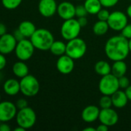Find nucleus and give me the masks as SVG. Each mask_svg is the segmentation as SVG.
<instances>
[{
	"label": "nucleus",
	"instance_id": "1",
	"mask_svg": "<svg viewBox=\"0 0 131 131\" xmlns=\"http://www.w3.org/2000/svg\"><path fill=\"white\" fill-rule=\"evenodd\" d=\"M104 50L107 57L113 61L125 60L130 53L129 40L122 35L113 36L107 41Z\"/></svg>",
	"mask_w": 131,
	"mask_h": 131
},
{
	"label": "nucleus",
	"instance_id": "2",
	"mask_svg": "<svg viewBox=\"0 0 131 131\" xmlns=\"http://www.w3.org/2000/svg\"><path fill=\"white\" fill-rule=\"evenodd\" d=\"M30 41L35 48L40 51H47L49 50L53 43L54 37L50 31L46 28H39L31 36Z\"/></svg>",
	"mask_w": 131,
	"mask_h": 131
},
{
	"label": "nucleus",
	"instance_id": "3",
	"mask_svg": "<svg viewBox=\"0 0 131 131\" xmlns=\"http://www.w3.org/2000/svg\"><path fill=\"white\" fill-rule=\"evenodd\" d=\"M86 49L87 46L85 41L77 37L68 41L66 44V54L74 60H78L85 55Z\"/></svg>",
	"mask_w": 131,
	"mask_h": 131
},
{
	"label": "nucleus",
	"instance_id": "4",
	"mask_svg": "<svg viewBox=\"0 0 131 131\" xmlns=\"http://www.w3.org/2000/svg\"><path fill=\"white\" fill-rule=\"evenodd\" d=\"M120 89L118 78L112 73L102 76L99 82V91L103 95L111 96Z\"/></svg>",
	"mask_w": 131,
	"mask_h": 131
},
{
	"label": "nucleus",
	"instance_id": "5",
	"mask_svg": "<svg viewBox=\"0 0 131 131\" xmlns=\"http://www.w3.org/2000/svg\"><path fill=\"white\" fill-rule=\"evenodd\" d=\"M20 82V91L23 95L26 97L36 96L40 88L39 82L36 78L32 74H28L25 77L21 78Z\"/></svg>",
	"mask_w": 131,
	"mask_h": 131
},
{
	"label": "nucleus",
	"instance_id": "6",
	"mask_svg": "<svg viewBox=\"0 0 131 131\" xmlns=\"http://www.w3.org/2000/svg\"><path fill=\"white\" fill-rule=\"evenodd\" d=\"M36 122V114L34 110L29 107L19 110L16 114V123L18 126L24 129L32 128Z\"/></svg>",
	"mask_w": 131,
	"mask_h": 131
},
{
	"label": "nucleus",
	"instance_id": "7",
	"mask_svg": "<svg viewBox=\"0 0 131 131\" xmlns=\"http://www.w3.org/2000/svg\"><path fill=\"white\" fill-rule=\"evenodd\" d=\"M81 28L82 27L79 24L77 19H74L73 18L64 21L60 28V33L65 40L69 41L79 36Z\"/></svg>",
	"mask_w": 131,
	"mask_h": 131
},
{
	"label": "nucleus",
	"instance_id": "8",
	"mask_svg": "<svg viewBox=\"0 0 131 131\" xmlns=\"http://www.w3.org/2000/svg\"><path fill=\"white\" fill-rule=\"evenodd\" d=\"M34 51L35 47L32 45V41L30 40L24 38L17 42L15 53L19 60L25 61L29 60L32 57Z\"/></svg>",
	"mask_w": 131,
	"mask_h": 131
},
{
	"label": "nucleus",
	"instance_id": "9",
	"mask_svg": "<svg viewBox=\"0 0 131 131\" xmlns=\"http://www.w3.org/2000/svg\"><path fill=\"white\" fill-rule=\"evenodd\" d=\"M107 23L112 30L116 31H122L128 24L127 15L121 11H114L110 13Z\"/></svg>",
	"mask_w": 131,
	"mask_h": 131
},
{
	"label": "nucleus",
	"instance_id": "10",
	"mask_svg": "<svg viewBox=\"0 0 131 131\" xmlns=\"http://www.w3.org/2000/svg\"><path fill=\"white\" fill-rule=\"evenodd\" d=\"M17 107L10 101L0 102V122H8L17 114Z\"/></svg>",
	"mask_w": 131,
	"mask_h": 131
},
{
	"label": "nucleus",
	"instance_id": "11",
	"mask_svg": "<svg viewBox=\"0 0 131 131\" xmlns=\"http://www.w3.org/2000/svg\"><path fill=\"white\" fill-rule=\"evenodd\" d=\"M101 124H103L109 127L116 125L119 121V116L117 111L111 107L101 109L98 119Z\"/></svg>",
	"mask_w": 131,
	"mask_h": 131
},
{
	"label": "nucleus",
	"instance_id": "12",
	"mask_svg": "<svg viewBox=\"0 0 131 131\" xmlns=\"http://www.w3.org/2000/svg\"><path fill=\"white\" fill-rule=\"evenodd\" d=\"M17 40L13 35L5 33L0 36V53L3 54H8L15 51Z\"/></svg>",
	"mask_w": 131,
	"mask_h": 131
},
{
	"label": "nucleus",
	"instance_id": "13",
	"mask_svg": "<svg viewBox=\"0 0 131 131\" xmlns=\"http://www.w3.org/2000/svg\"><path fill=\"white\" fill-rule=\"evenodd\" d=\"M75 67L74 59L66 54L59 56L56 61V68L58 71L63 74H70Z\"/></svg>",
	"mask_w": 131,
	"mask_h": 131
},
{
	"label": "nucleus",
	"instance_id": "14",
	"mask_svg": "<svg viewBox=\"0 0 131 131\" xmlns=\"http://www.w3.org/2000/svg\"><path fill=\"white\" fill-rule=\"evenodd\" d=\"M57 4L55 0H40L38 9L41 15L46 18L53 16L57 12Z\"/></svg>",
	"mask_w": 131,
	"mask_h": 131
},
{
	"label": "nucleus",
	"instance_id": "15",
	"mask_svg": "<svg viewBox=\"0 0 131 131\" xmlns=\"http://www.w3.org/2000/svg\"><path fill=\"white\" fill-rule=\"evenodd\" d=\"M57 14L63 20L73 18L76 16V7L69 2H63L57 7Z\"/></svg>",
	"mask_w": 131,
	"mask_h": 131
},
{
	"label": "nucleus",
	"instance_id": "16",
	"mask_svg": "<svg viewBox=\"0 0 131 131\" xmlns=\"http://www.w3.org/2000/svg\"><path fill=\"white\" fill-rule=\"evenodd\" d=\"M100 110L95 105H89L86 107L81 114L82 119L86 123H93L99 119Z\"/></svg>",
	"mask_w": 131,
	"mask_h": 131
},
{
	"label": "nucleus",
	"instance_id": "17",
	"mask_svg": "<svg viewBox=\"0 0 131 131\" xmlns=\"http://www.w3.org/2000/svg\"><path fill=\"white\" fill-rule=\"evenodd\" d=\"M111 98H112L113 106L118 109H121L126 107L129 101L125 91H121L120 89L111 95Z\"/></svg>",
	"mask_w": 131,
	"mask_h": 131
},
{
	"label": "nucleus",
	"instance_id": "18",
	"mask_svg": "<svg viewBox=\"0 0 131 131\" xmlns=\"http://www.w3.org/2000/svg\"><path fill=\"white\" fill-rule=\"evenodd\" d=\"M3 89L6 94L15 96L20 91V82L13 78L8 79L4 83Z\"/></svg>",
	"mask_w": 131,
	"mask_h": 131
},
{
	"label": "nucleus",
	"instance_id": "19",
	"mask_svg": "<svg viewBox=\"0 0 131 131\" xmlns=\"http://www.w3.org/2000/svg\"><path fill=\"white\" fill-rule=\"evenodd\" d=\"M127 71V65L125 63L124 60L113 61V65L111 66V73L117 78H120L124 76Z\"/></svg>",
	"mask_w": 131,
	"mask_h": 131
},
{
	"label": "nucleus",
	"instance_id": "20",
	"mask_svg": "<svg viewBox=\"0 0 131 131\" xmlns=\"http://www.w3.org/2000/svg\"><path fill=\"white\" fill-rule=\"evenodd\" d=\"M18 29L21 31V33L26 38H31V36L36 31V25L32 21H23L19 24Z\"/></svg>",
	"mask_w": 131,
	"mask_h": 131
},
{
	"label": "nucleus",
	"instance_id": "21",
	"mask_svg": "<svg viewBox=\"0 0 131 131\" xmlns=\"http://www.w3.org/2000/svg\"><path fill=\"white\" fill-rule=\"evenodd\" d=\"M13 74L20 78H22L29 74V68L23 61H20L15 62L12 66Z\"/></svg>",
	"mask_w": 131,
	"mask_h": 131
},
{
	"label": "nucleus",
	"instance_id": "22",
	"mask_svg": "<svg viewBox=\"0 0 131 131\" xmlns=\"http://www.w3.org/2000/svg\"><path fill=\"white\" fill-rule=\"evenodd\" d=\"M95 71L100 76H104L111 73V66L106 61H99L95 64Z\"/></svg>",
	"mask_w": 131,
	"mask_h": 131
},
{
	"label": "nucleus",
	"instance_id": "23",
	"mask_svg": "<svg viewBox=\"0 0 131 131\" xmlns=\"http://www.w3.org/2000/svg\"><path fill=\"white\" fill-rule=\"evenodd\" d=\"M84 6L90 15H97L103 7L100 0H85Z\"/></svg>",
	"mask_w": 131,
	"mask_h": 131
},
{
	"label": "nucleus",
	"instance_id": "24",
	"mask_svg": "<svg viewBox=\"0 0 131 131\" xmlns=\"http://www.w3.org/2000/svg\"><path fill=\"white\" fill-rule=\"evenodd\" d=\"M66 50V44H65L62 41H54L49 48V51L53 54L59 57L63 54H65Z\"/></svg>",
	"mask_w": 131,
	"mask_h": 131
},
{
	"label": "nucleus",
	"instance_id": "25",
	"mask_svg": "<svg viewBox=\"0 0 131 131\" xmlns=\"http://www.w3.org/2000/svg\"><path fill=\"white\" fill-rule=\"evenodd\" d=\"M109 28L110 27L107 21L99 20L94 24L93 27V31L95 35L101 36V35H104L108 31Z\"/></svg>",
	"mask_w": 131,
	"mask_h": 131
},
{
	"label": "nucleus",
	"instance_id": "26",
	"mask_svg": "<svg viewBox=\"0 0 131 131\" xmlns=\"http://www.w3.org/2000/svg\"><path fill=\"white\" fill-rule=\"evenodd\" d=\"M22 0H2V5L9 10L15 9L22 3Z\"/></svg>",
	"mask_w": 131,
	"mask_h": 131
},
{
	"label": "nucleus",
	"instance_id": "27",
	"mask_svg": "<svg viewBox=\"0 0 131 131\" xmlns=\"http://www.w3.org/2000/svg\"><path fill=\"white\" fill-rule=\"evenodd\" d=\"M99 105L101 109L110 108L113 106L111 96L109 95H103L99 101Z\"/></svg>",
	"mask_w": 131,
	"mask_h": 131
},
{
	"label": "nucleus",
	"instance_id": "28",
	"mask_svg": "<svg viewBox=\"0 0 131 131\" xmlns=\"http://www.w3.org/2000/svg\"><path fill=\"white\" fill-rule=\"evenodd\" d=\"M110 12L106 9V8H101L98 13L97 14V18L100 21H107L109 17H110Z\"/></svg>",
	"mask_w": 131,
	"mask_h": 131
},
{
	"label": "nucleus",
	"instance_id": "29",
	"mask_svg": "<svg viewBox=\"0 0 131 131\" xmlns=\"http://www.w3.org/2000/svg\"><path fill=\"white\" fill-rule=\"evenodd\" d=\"M88 12L84 6L82 5H79L77 6H76V16H77L78 18L80 17H86Z\"/></svg>",
	"mask_w": 131,
	"mask_h": 131
},
{
	"label": "nucleus",
	"instance_id": "30",
	"mask_svg": "<svg viewBox=\"0 0 131 131\" xmlns=\"http://www.w3.org/2000/svg\"><path fill=\"white\" fill-rule=\"evenodd\" d=\"M118 81H119L120 88H121V89H126L127 88H128L130 85V80H129V78L127 77H126L125 75L119 78H118Z\"/></svg>",
	"mask_w": 131,
	"mask_h": 131
},
{
	"label": "nucleus",
	"instance_id": "31",
	"mask_svg": "<svg viewBox=\"0 0 131 131\" xmlns=\"http://www.w3.org/2000/svg\"><path fill=\"white\" fill-rule=\"evenodd\" d=\"M100 2L103 7L111 8L115 6L118 3L119 0H100Z\"/></svg>",
	"mask_w": 131,
	"mask_h": 131
},
{
	"label": "nucleus",
	"instance_id": "32",
	"mask_svg": "<svg viewBox=\"0 0 131 131\" xmlns=\"http://www.w3.org/2000/svg\"><path fill=\"white\" fill-rule=\"evenodd\" d=\"M121 35L127 38L128 40L131 38V24H127L124 28L121 31Z\"/></svg>",
	"mask_w": 131,
	"mask_h": 131
},
{
	"label": "nucleus",
	"instance_id": "33",
	"mask_svg": "<svg viewBox=\"0 0 131 131\" xmlns=\"http://www.w3.org/2000/svg\"><path fill=\"white\" fill-rule=\"evenodd\" d=\"M17 108L19 110H21V109H23L25 107H28V102L24 98H20L17 101L16 104H15Z\"/></svg>",
	"mask_w": 131,
	"mask_h": 131
},
{
	"label": "nucleus",
	"instance_id": "34",
	"mask_svg": "<svg viewBox=\"0 0 131 131\" xmlns=\"http://www.w3.org/2000/svg\"><path fill=\"white\" fill-rule=\"evenodd\" d=\"M13 35H14V37L15 38V39L17 40V41H21V40L25 38L24 37V35L21 33V31H20L19 29H17V30H15V31H14Z\"/></svg>",
	"mask_w": 131,
	"mask_h": 131
},
{
	"label": "nucleus",
	"instance_id": "35",
	"mask_svg": "<svg viewBox=\"0 0 131 131\" xmlns=\"http://www.w3.org/2000/svg\"><path fill=\"white\" fill-rule=\"evenodd\" d=\"M6 58L5 57V54L0 53V71H2L6 65Z\"/></svg>",
	"mask_w": 131,
	"mask_h": 131
},
{
	"label": "nucleus",
	"instance_id": "36",
	"mask_svg": "<svg viewBox=\"0 0 131 131\" xmlns=\"http://www.w3.org/2000/svg\"><path fill=\"white\" fill-rule=\"evenodd\" d=\"M77 21H78L79 24L80 25V26L82 28L86 26V25L88 24V20H87L86 17H80V18H78Z\"/></svg>",
	"mask_w": 131,
	"mask_h": 131
},
{
	"label": "nucleus",
	"instance_id": "37",
	"mask_svg": "<svg viewBox=\"0 0 131 131\" xmlns=\"http://www.w3.org/2000/svg\"><path fill=\"white\" fill-rule=\"evenodd\" d=\"M10 130H11V127L8 124H6V122H2V124H0V131Z\"/></svg>",
	"mask_w": 131,
	"mask_h": 131
},
{
	"label": "nucleus",
	"instance_id": "38",
	"mask_svg": "<svg viewBox=\"0 0 131 131\" xmlns=\"http://www.w3.org/2000/svg\"><path fill=\"white\" fill-rule=\"evenodd\" d=\"M96 129L97 131H107L109 130V127L103 124H100V125H99Z\"/></svg>",
	"mask_w": 131,
	"mask_h": 131
},
{
	"label": "nucleus",
	"instance_id": "39",
	"mask_svg": "<svg viewBox=\"0 0 131 131\" xmlns=\"http://www.w3.org/2000/svg\"><path fill=\"white\" fill-rule=\"evenodd\" d=\"M7 31V28H6V26L2 24V23H0V36L5 35Z\"/></svg>",
	"mask_w": 131,
	"mask_h": 131
},
{
	"label": "nucleus",
	"instance_id": "40",
	"mask_svg": "<svg viewBox=\"0 0 131 131\" xmlns=\"http://www.w3.org/2000/svg\"><path fill=\"white\" fill-rule=\"evenodd\" d=\"M125 93H126V94L127 96L128 100L131 101V85H130L128 88H127L125 89Z\"/></svg>",
	"mask_w": 131,
	"mask_h": 131
},
{
	"label": "nucleus",
	"instance_id": "41",
	"mask_svg": "<svg viewBox=\"0 0 131 131\" xmlns=\"http://www.w3.org/2000/svg\"><path fill=\"white\" fill-rule=\"evenodd\" d=\"M127 16L129 18H131V4L127 7Z\"/></svg>",
	"mask_w": 131,
	"mask_h": 131
},
{
	"label": "nucleus",
	"instance_id": "42",
	"mask_svg": "<svg viewBox=\"0 0 131 131\" xmlns=\"http://www.w3.org/2000/svg\"><path fill=\"white\" fill-rule=\"evenodd\" d=\"M83 131H97V129L93 127H86L85 129H83Z\"/></svg>",
	"mask_w": 131,
	"mask_h": 131
},
{
	"label": "nucleus",
	"instance_id": "43",
	"mask_svg": "<svg viewBox=\"0 0 131 131\" xmlns=\"http://www.w3.org/2000/svg\"><path fill=\"white\" fill-rule=\"evenodd\" d=\"M25 129H24L23 127H20V126H18V127H15L14 129V131H25Z\"/></svg>",
	"mask_w": 131,
	"mask_h": 131
},
{
	"label": "nucleus",
	"instance_id": "44",
	"mask_svg": "<svg viewBox=\"0 0 131 131\" xmlns=\"http://www.w3.org/2000/svg\"><path fill=\"white\" fill-rule=\"evenodd\" d=\"M129 48H130V52H131V38L129 39Z\"/></svg>",
	"mask_w": 131,
	"mask_h": 131
},
{
	"label": "nucleus",
	"instance_id": "45",
	"mask_svg": "<svg viewBox=\"0 0 131 131\" xmlns=\"http://www.w3.org/2000/svg\"><path fill=\"white\" fill-rule=\"evenodd\" d=\"M1 75H2V74H0V79H1V78H2V76H1Z\"/></svg>",
	"mask_w": 131,
	"mask_h": 131
},
{
	"label": "nucleus",
	"instance_id": "46",
	"mask_svg": "<svg viewBox=\"0 0 131 131\" xmlns=\"http://www.w3.org/2000/svg\"><path fill=\"white\" fill-rule=\"evenodd\" d=\"M0 101H1V95H0Z\"/></svg>",
	"mask_w": 131,
	"mask_h": 131
},
{
	"label": "nucleus",
	"instance_id": "47",
	"mask_svg": "<svg viewBox=\"0 0 131 131\" xmlns=\"http://www.w3.org/2000/svg\"><path fill=\"white\" fill-rule=\"evenodd\" d=\"M76 1H81V0H76Z\"/></svg>",
	"mask_w": 131,
	"mask_h": 131
},
{
	"label": "nucleus",
	"instance_id": "48",
	"mask_svg": "<svg viewBox=\"0 0 131 131\" xmlns=\"http://www.w3.org/2000/svg\"><path fill=\"white\" fill-rule=\"evenodd\" d=\"M129 1H131V0H129Z\"/></svg>",
	"mask_w": 131,
	"mask_h": 131
}]
</instances>
